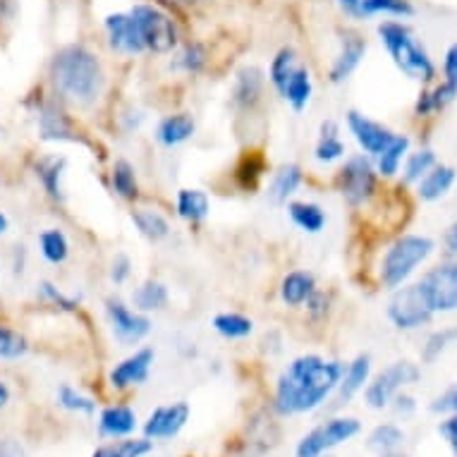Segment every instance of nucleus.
<instances>
[{
	"label": "nucleus",
	"instance_id": "3",
	"mask_svg": "<svg viewBox=\"0 0 457 457\" xmlns=\"http://www.w3.org/2000/svg\"><path fill=\"white\" fill-rule=\"evenodd\" d=\"M378 38L383 48L388 51L390 61L395 68L417 82H434L436 65L421 41L414 37V31L400 20H386L378 24Z\"/></svg>",
	"mask_w": 457,
	"mask_h": 457
},
{
	"label": "nucleus",
	"instance_id": "12",
	"mask_svg": "<svg viewBox=\"0 0 457 457\" xmlns=\"http://www.w3.org/2000/svg\"><path fill=\"white\" fill-rule=\"evenodd\" d=\"M104 34L105 44L111 48V53L120 55V58H137L144 55V41L139 37L135 20L129 15V10H115L104 17Z\"/></svg>",
	"mask_w": 457,
	"mask_h": 457
},
{
	"label": "nucleus",
	"instance_id": "5",
	"mask_svg": "<svg viewBox=\"0 0 457 457\" xmlns=\"http://www.w3.org/2000/svg\"><path fill=\"white\" fill-rule=\"evenodd\" d=\"M129 15H132L137 29H139L146 53L168 55V53H175V48L182 44L180 24L158 3H146V0L135 3L129 8Z\"/></svg>",
	"mask_w": 457,
	"mask_h": 457
},
{
	"label": "nucleus",
	"instance_id": "25",
	"mask_svg": "<svg viewBox=\"0 0 457 457\" xmlns=\"http://www.w3.org/2000/svg\"><path fill=\"white\" fill-rule=\"evenodd\" d=\"M457 180L455 168L450 165H438L436 163L420 182H417V195L421 202H438L443 196L448 195L453 185Z\"/></svg>",
	"mask_w": 457,
	"mask_h": 457
},
{
	"label": "nucleus",
	"instance_id": "37",
	"mask_svg": "<svg viewBox=\"0 0 457 457\" xmlns=\"http://www.w3.org/2000/svg\"><path fill=\"white\" fill-rule=\"evenodd\" d=\"M297 65H300V53L295 51L293 46H283V48H278V51L273 53L266 79H269V82L273 84V89L278 91L285 84V79L293 75Z\"/></svg>",
	"mask_w": 457,
	"mask_h": 457
},
{
	"label": "nucleus",
	"instance_id": "21",
	"mask_svg": "<svg viewBox=\"0 0 457 457\" xmlns=\"http://www.w3.org/2000/svg\"><path fill=\"white\" fill-rule=\"evenodd\" d=\"M137 431V412L129 405H108L98 414V434L111 441L128 438Z\"/></svg>",
	"mask_w": 457,
	"mask_h": 457
},
{
	"label": "nucleus",
	"instance_id": "17",
	"mask_svg": "<svg viewBox=\"0 0 457 457\" xmlns=\"http://www.w3.org/2000/svg\"><path fill=\"white\" fill-rule=\"evenodd\" d=\"M37 129L46 142H77L75 125L55 101H44L37 108Z\"/></svg>",
	"mask_w": 457,
	"mask_h": 457
},
{
	"label": "nucleus",
	"instance_id": "11",
	"mask_svg": "<svg viewBox=\"0 0 457 457\" xmlns=\"http://www.w3.org/2000/svg\"><path fill=\"white\" fill-rule=\"evenodd\" d=\"M105 316L111 323V330L115 340L122 347H135L151 333V319L142 312H137L122 302L120 297H108L105 300Z\"/></svg>",
	"mask_w": 457,
	"mask_h": 457
},
{
	"label": "nucleus",
	"instance_id": "4",
	"mask_svg": "<svg viewBox=\"0 0 457 457\" xmlns=\"http://www.w3.org/2000/svg\"><path fill=\"white\" fill-rule=\"evenodd\" d=\"M434 240H428L424 235H403L397 237L381 259L378 266V278L386 290H395L400 285L407 283V278L434 254Z\"/></svg>",
	"mask_w": 457,
	"mask_h": 457
},
{
	"label": "nucleus",
	"instance_id": "36",
	"mask_svg": "<svg viewBox=\"0 0 457 457\" xmlns=\"http://www.w3.org/2000/svg\"><path fill=\"white\" fill-rule=\"evenodd\" d=\"M213 330L218 336L225 337V340H242V337L252 336L254 330V321L245 314H237V312H223V314L213 316L211 321Z\"/></svg>",
	"mask_w": 457,
	"mask_h": 457
},
{
	"label": "nucleus",
	"instance_id": "55",
	"mask_svg": "<svg viewBox=\"0 0 457 457\" xmlns=\"http://www.w3.org/2000/svg\"><path fill=\"white\" fill-rule=\"evenodd\" d=\"M10 400H12V390L5 381H0V412L10 405Z\"/></svg>",
	"mask_w": 457,
	"mask_h": 457
},
{
	"label": "nucleus",
	"instance_id": "53",
	"mask_svg": "<svg viewBox=\"0 0 457 457\" xmlns=\"http://www.w3.org/2000/svg\"><path fill=\"white\" fill-rule=\"evenodd\" d=\"M390 405H393V410H395L397 414H403V417H407V414H412L414 410H417V405H414V397L405 395V393H403V395L397 393V395L390 400Z\"/></svg>",
	"mask_w": 457,
	"mask_h": 457
},
{
	"label": "nucleus",
	"instance_id": "6",
	"mask_svg": "<svg viewBox=\"0 0 457 457\" xmlns=\"http://www.w3.org/2000/svg\"><path fill=\"white\" fill-rule=\"evenodd\" d=\"M361 431L360 420L354 417H333V420L321 421L319 427H314L307 436H302V441L297 443L295 457H323L337 445L353 441L354 436Z\"/></svg>",
	"mask_w": 457,
	"mask_h": 457
},
{
	"label": "nucleus",
	"instance_id": "7",
	"mask_svg": "<svg viewBox=\"0 0 457 457\" xmlns=\"http://www.w3.org/2000/svg\"><path fill=\"white\" fill-rule=\"evenodd\" d=\"M421 378V369L410 360L393 361L390 367H386L381 374H376L371 381L367 383L364 390V403L371 410H386L390 405V400L407 386H412Z\"/></svg>",
	"mask_w": 457,
	"mask_h": 457
},
{
	"label": "nucleus",
	"instance_id": "45",
	"mask_svg": "<svg viewBox=\"0 0 457 457\" xmlns=\"http://www.w3.org/2000/svg\"><path fill=\"white\" fill-rule=\"evenodd\" d=\"M37 295L44 302L53 304L55 309H61V312H75L77 304H79V300L68 297V295L62 293L61 287L55 283H51V280H41V283L37 285Z\"/></svg>",
	"mask_w": 457,
	"mask_h": 457
},
{
	"label": "nucleus",
	"instance_id": "46",
	"mask_svg": "<svg viewBox=\"0 0 457 457\" xmlns=\"http://www.w3.org/2000/svg\"><path fill=\"white\" fill-rule=\"evenodd\" d=\"M453 340H457V330H436L424 345L421 360L434 361L436 357H441V353H445L448 345H453Z\"/></svg>",
	"mask_w": 457,
	"mask_h": 457
},
{
	"label": "nucleus",
	"instance_id": "42",
	"mask_svg": "<svg viewBox=\"0 0 457 457\" xmlns=\"http://www.w3.org/2000/svg\"><path fill=\"white\" fill-rule=\"evenodd\" d=\"M55 405L75 414H94L96 412V400L84 395L82 390H77L70 383H62L61 388L55 390Z\"/></svg>",
	"mask_w": 457,
	"mask_h": 457
},
{
	"label": "nucleus",
	"instance_id": "50",
	"mask_svg": "<svg viewBox=\"0 0 457 457\" xmlns=\"http://www.w3.org/2000/svg\"><path fill=\"white\" fill-rule=\"evenodd\" d=\"M438 434L445 438V443L453 450V455L457 457V412H453L445 421H441V427H438Z\"/></svg>",
	"mask_w": 457,
	"mask_h": 457
},
{
	"label": "nucleus",
	"instance_id": "44",
	"mask_svg": "<svg viewBox=\"0 0 457 457\" xmlns=\"http://www.w3.org/2000/svg\"><path fill=\"white\" fill-rule=\"evenodd\" d=\"M438 163L436 161V154L431 149H421V151H414V154H407L405 158V182H420L424 175Z\"/></svg>",
	"mask_w": 457,
	"mask_h": 457
},
{
	"label": "nucleus",
	"instance_id": "33",
	"mask_svg": "<svg viewBox=\"0 0 457 457\" xmlns=\"http://www.w3.org/2000/svg\"><path fill=\"white\" fill-rule=\"evenodd\" d=\"M209 65V48L202 41H185L175 48V68L185 75H199Z\"/></svg>",
	"mask_w": 457,
	"mask_h": 457
},
{
	"label": "nucleus",
	"instance_id": "29",
	"mask_svg": "<svg viewBox=\"0 0 457 457\" xmlns=\"http://www.w3.org/2000/svg\"><path fill=\"white\" fill-rule=\"evenodd\" d=\"M345 142L340 139V128L336 120H323L319 128V139L314 146V158L319 163H336L345 156Z\"/></svg>",
	"mask_w": 457,
	"mask_h": 457
},
{
	"label": "nucleus",
	"instance_id": "31",
	"mask_svg": "<svg viewBox=\"0 0 457 457\" xmlns=\"http://www.w3.org/2000/svg\"><path fill=\"white\" fill-rule=\"evenodd\" d=\"M132 223L139 230L144 240L161 242L170 235V223L168 218L156 209H135L132 211Z\"/></svg>",
	"mask_w": 457,
	"mask_h": 457
},
{
	"label": "nucleus",
	"instance_id": "59",
	"mask_svg": "<svg viewBox=\"0 0 457 457\" xmlns=\"http://www.w3.org/2000/svg\"><path fill=\"white\" fill-rule=\"evenodd\" d=\"M378 457H407L405 453H400V450H395V453H386V455H378Z\"/></svg>",
	"mask_w": 457,
	"mask_h": 457
},
{
	"label": "nucleus",
	"instance_id": "22",
	"mask_svg": "<svg viewBox=\"0 0 457 457\" xmlns=\"http://www.w3.org/2000/svg\"><path fill=\"white\" fill-rule=\"evenodd\" d=\"M278 96L283 98V101H287L290 104V108L293 111H304L309 105V101H312V96H314V79H312V70L304 65V62H300L297 68H295V72L287 79H285V84L278 89Z\"/></svg>",
	"mask_w": 457,
	"mask_h": 457
},
{
	"label": "nucleus",
	"instance_id": "15",
	"mask_svg": "<svg viewBox=\"0 0 457 457\" xmlns=\"http://www.w3.org/2000/svg\"><path fill=\"white\" fill-rule=\"evenodd\" d=\"M154 360H156L154 347H139V350H135L129 357H125V360L118 361L111 369L108 381H111V386L115 390H128L135 388V386H142L149 378Z\"/></svg>",
	"mask_w": 457,
	"mask_h": 457
},
{
	"label": "nucleus",
	"instance_id": "47",
	"mask_svg": "<svg viewBox=\"0 0 457 457\" xmlns=\"http://www.w3.org/2000/svg\"><path fill=\"white\" fill-rule=\"evenodd\" d=\"M132 276V262H129V256L118 254L112 259L111 263V280L115 285H125Z\"/></svg>",
	"mask_w": 457,
	"mask_h": 457
},
{
	"label": "nucleus",
	"instance_id": "43",
	"mask_svg": "<svg viewBox=\"0 0 457 457\" xmlns=\"http://www.w3.org/2000/svg\"><path fill=\"white\" fill-rule=\"evenodd\" d=\"M27 350H29V340L17 328L0 321V360H20L27 354Z\"/></svg>",
	"mask_w": 457,
	"mask_h": 457
},
{
	"label": "nucleus",
	"instance_id": "49",
	"mask_svg": "<svg viewBox=\"0 0 457 457\" xmlns=\"http://www.w3.org/2000/svg\"><path fill=\"white\" fill-rule=\"evenodd\" d=\"M328 304H330L328 295L316 287L314 295H312V297H309V300H307L309 314L314 316V319H323V316L328 314Z\"/></svg>",
	"mask_w": 457,
	"mask_h": 457
},
{
	"label": "nucleus",
	"instance_id": "2",
	"mask_svg": "<svg viewBox=\"0 0 457 457\" xmlns=\"http://www.w3.org/2000/svg\"><path fill=\"white\" fill-rule=\"evenodd\" d=\"M48 82L61 101L87 108L105 89V68L96 53L84 44H65L48 62Z\"/></svg>",
	"mask_w": 457,
	"mask_h": 457
},
{
	"label": "nucleus",
	"instance_id": "54",
	"mask_svg": "<svg viewBox=\"0 0 457 457\" xmlns=\"http://www.w3.org/2000/svg\"><path fill=\"white\" fill-rule=\"evenodd\" d=\"M360 3L361 0H336L337 8L343 10L347 17H354V20H357V12H360Z\"/></svg>",
	"mask_w": 457,
	"mask_h": 457
},
{
	"label": "nucleus",
	"instance_id": "30",
	"mask_svg": "<svg viewBox=\"0 0 457 457\" xmlns=\"http://www.w3.org/2000/svg\"><path fill=\"white\" fill-rule=\"evenodd\" d=\"M170 300V293H168V285L161 283V280H144L139 287L132 295V304H135L137 312L142 314H149V312H161L165 309Z\"/></svg>",
	"mask_w": 457,
	"mask_h": 457
},
{
	"label": "nucleus",
	"instance_id": "34",
	"mask_svg": "<svg viewBox=\"0 0 457 457\" xmlns=\"http://www.w3.org/2000/svg\"><path fill=\"white\" fill-rule=\"evenodd\" d=\"M38 252L48 263L61 266V263L68 262L70 256L68 235L62 233L61 228H46L44 233L38 235Z\"/></svg>",
	"mask_w": 457,
	"mask_h": 457
},
{
	"label": "nucleus",
	"instance_id": "52",
	"mask_svg": "<svg viewBox=\"0 0 457 457\" xmlns=\"http://www.w3.org/2000/svg\"><path fill=\"white\" fill-rule=\"evenodd\" d=\"M0 457H27V448L17 438L3 436L0 438Z\"/></svg>",
	"mask_w": 457,
	"mask_h": 457
},
{
	"label": "nucleus",
	"instance_id": "39",
	"mask_svg": "<svg viewBox=\"0 0 457 457\" xmlns=\"http://www.w3.org/2000/svg\"><path fill=\"white\" fill-rule=\"evenodd\" d=\"M111 185L115 195L122 196V199H128V202H135L137 196H139V182H137L135 165L129 163V161H125V158H118V161L112 163Z\"/></svg>",
	"mask_w": 457,
	"mask_h": 457
},
{
	"label": "nucleus",
	"instance_id": "19",
	"mask_svg": "<svg viewBox=\"0 0 457 457\" xmlns=\"http://www.w3.org/2000/svg\"><path fill=\"white\" fill-rule=\"evenodd\" d=\"M369 376H371V357L369 354H357L343 371V378L336 388V400L333 407H343L353 400L360 390L367 388Z\"/></svg>",
	"mask_w": 457,
	"mask_h": 457
},
{
	"label": "nucleus",
	"instance_id": "8",
	"mask_svg": "<svg viewBox=\"0 0 457 457\" xmlns=\"http://www.w3.org/2000/svg\"><path fill=\"white\" fill-rule=\"evenodd\" d=\"M337 192L343 195L350 206H361L364 202H369L376 192V168L374 163L369 161V156L364 154H357V156H350L343 163V168L337 170L336 175Z\"/></svg>",
	"mask_w": 457,
	"mask_h": 457
},
{
	"label": "nucleus",
	"instance_id": "1",
	"mask_svg": "<svg viewBox=\"0 0 457 457\" xmlns=\"http://www.w3.org/2000/svg\"><path fill=\"white\" fill-rule=\"evenodd\" d=\"M343 371V361L323 360L319 354H302L278 376L276 410L287 417L314 412L336 393Z\"/></svg>",
	"mask_w": 457,
	"mask_h": 457
},
{
	"label": "nucleus",
	"instance_id": "26",
	"mask_svg": "<svg viewBox=\"0 0 457 457\" xmlns=\"http://www.w3.org/2000/svg\"><path fill=\"white\" fill-rule=\"evenodd\" d=\"M304 182V173L297 163H283L278 168L269 185V199L273 204H287Z\"/></svg>",
	"mask_w": 457,
	"mask_h": 457
},
{
	"label": "nucleus",
	"instance_id": "16",
	"mask_svg": "<svg viewBox=\"0 0 457 457\" xmlns=\"http://www.w3.org/2000/svg\"><path fill=\"white\" fill-rule=\"evenodd\" d=\"M367 55V38L357 34V31H345L343 38H340V51L330 62L328 70V79L333 84H343L347 82L350 77L357 72V68L364 61Z\"/></svg>",
	"mask_w": 457,
	"mask_h": 457
},
{
	"label": "nucleus",
	"instance_id": "27",
	"mask_svg": "<svg viewBox=\"0 0 457 457\" xmlns=\"http://www.w3.org/2000/svg\"><path fill=\"white\" fill-rule=\"evenodd\" d=\"M287 216L302 233L307 235L323 233L326 223H328V213L314 202H290L287 204Z\"/></svg>",
	"mask_w": 457,
	"mask_h": 457
},
{
	"label": "nucleus",
	"instance_id": "14",
	"mask_svg": "<svg viewBox=\"0 0 457 457\" xmlns=\"http://www.w3.org/2000/svg\"><path fill=\"white\" fill-rule=\"evenodd\" d=\"M347 129H350V135L354 137V142L360 144V149L367 154V156H378L390 142H393V137L395 132L390 128H386L383 122L371 120L369 115L360 111H347L345 115Z\"/></svg>",
	"mask_w": 457,
	"mask_h": 457
},
{
	"label": "nucleus",
	"instance_id": "28",
	"mask_svg": "<svg viewBox=\"0 0 457 457\" xmlns=\"http://www.w3.org/2000/svg\"><path fill=\"white\" fill-rule=\"evenodd\" d=\"M175 211L189 223H202L211 216V199L204 189L185 187L175 195Z\"/></svg>",
	"mask_w": 457,
	"mask_h": 457
},
{
	"label": "nucleus",
	"instance_id": "40",
	"mask_svg": "<svg viewBox=\"0 0 457 457\" xmlns=\"http://www.w3.org/2000/svg\"><path fill=\"white\" fill-rule=\"evenodd\" d=\"M455 98V87H450L448 82H443L438 84V87H434V89L421 91L420 98H417V105H414V112H417L420 118H428V115H434V112L443 111L448 104H453Z\"/></svg>",
	"mask_w": 457,
	"mask_h": 457
},
{
	"label": "nucleus",
	"instance_id": "10",
	"mask_svg": "<svg viewBox=\"0 0 457 457\" xmlns=\"http://www.w3.org/2000/svg\"><path fill=\"white\" fill-rule=\"evenodd\" d=\"M434 312L424 300L420 285H400L388 302V319L397 330H417L434 319Z\"/></svg>",
	"mask_w": 457,
	"mask_h": 457
},
{
	"label": "nucleus",
	"instance_id": "38",
	"mask_svg": "<svg viewBox=\"0 0 457 457\" xmlns=\"http://www.w3.org/2000/svg\"><path fill=\"white\" fill-rule=\"evenodd\" d=\"M154 450V441L149 438H118V441L101 445L91 453V457H146Z\"/></svg>",
	"mask_w": 457,
	"mask_h": 457
},
{
	"label": "nucleus",
	"instance_id": "13",
	"mask_svg": "<svg viewBox=\"0 0 457 457\" xmlns=\"http://www.w3.org/2000/svg\"><path fill=\"white\" fill-rule=\"evenodd\" d=\"M189 414H192V410L182 400L156 407L144 421V438H149V441H170L187 427Z\"/></svg>",
	"mask_w": 457,
	"mask_h": 457
},
{
	"label": "nucleus",
	"instance_id": "23",
	"mask_svg": "<svg viewBox=\"0 0 457 457\" xmlns=\"http://www.w3.org/2000/svg\"><path fill=\"white\" fill-rule=\"evenodd\" d=\"M196 132V122L189 112H173V115H165L163 120L158 122L156 128V139L158 144H163L168 149L180 146V144L189 142Z\"/></svg>",
	"mask_w": 457,
	"mask_h": 457
},
{
	"label": "nucleus",
	"instance_id": "58",
	"mask_svg": "<svg viewBox=\"0 0 457 457\" xmlns=\"http://www.w3.org/2000/svg\"><path fill=\"white\" fill-rule=\"evenodd\" d=\"M8 230H10V218L0 211V237H3V235H8Z\"/></svg>",
	"mask_w": 457,
	"mask_h": 457
},
{
	"label": "nucleus",
	"instance_id": "32",
	"mask_svg": "<svg viewBox=\"0 0 457 457\" xmlns=\"http://www.w3.org/2000/svg\"><path fill=\"white\" fill-rule=\"evenodd\" d=\"M410 144H412L410 142V137H393V142L376 156V173H381L383 178H393V175H397V170L405 163L407 154H410Z\"/></svg>",
	"mask_w": 457,
	"mask_h": 457
},
{
	"label": "nucleus",
	"instance_id": "48",
	"mask_svg": "<svg viewBox=\"0 0 457 457\" xmlns=\"http://www.w3.org/2000/svg\"><path fill=\"white\" fill-rule=\"evenodd\" d=\"M443 77L450 87L457 89V44H453L445 51V58H443Z\"/></svg>",
	"mask_w": 457,
	"mask_h": 457
},
{
	"label": "nucleus",
	"instance_id": "24",
	"mask_svg": "<svg viewBox=\"0 0 457 457\" xmlns=\"http://www.w3.org/2000/svg\"><path fill=\"white\" fill-rule=\"evenodd\" d=\"M316 290V278L309 270H290L287 276L280 280V300L285 307H302L307 304V300L314 295Z\"/></svg>",
	"mask_w": 457,
	"mask_h": 457
},
{
	"label": "nucleus",
	"instance_id": "41",
	"mask_svg": "<svg viewBox=\"0 0 457 457\" xmlns=\"http://www.w3.org/2000/svg\"><path fill=\"white\" fill-rule=\"evenodd\" d=\"M405 443V431L397 424H378V427L369 434L367 448L376 455H386V453H395L400 445Z\"/></svg>",
	"mask_w": 457,
	"mask_h": 457
},
{
	"label": "nucleus",
	"instance_id": "56",
	"mask_svg": "<svg viewBox=\"0 0 457 457\" xmlns=\"http://www.w3.org/2000/svg\"><path fill=\"white\" fill-rule=\"evenodd\" d=\"M445 245H448V249L453 254H457V223L453 225L448 230V235H445Z\"/></svg>",
	"mask_w": 457,
	"mask_h": 457
},
{
	"label": "nucleus",
	"instance_id": "18",
	"mask_svg": "<svg viewBox=\"0 0 457 457\" xmlns=\"http://www.w3.org/2000/svg\"><path fill=\"white\" fill-rule=\"evenodd\" d=\"M266 75L256 65H245L237 70L233 87V104L237 111H254L262 104Z\"/></svg>",
	"mask_w": 457,
	"mask_h": 457
},
{
	"label": "nucleus",
	"instance_id": "9",
	"mask_svg": "<svg viewBox=\"0 0 457 457\" xmlns=\"http://www.w3.org/2000/svg\"><path fill=\"white\" fill-rule=\"evenodd\" d=\"M417 285L434 314L457 312V262L438 263L428 269Z\"/></svg>",
	"mask_w": 457,
	"mask_h": 457
},
{
	"label": "nucleus",
	"instance_id": "57",
	"mask_svg": "<svg viewBox=\"0 0 457 457\" xmlns=\"http://www.w3.org/2000/svg\"><path fill=\"white\" fill-rule=\"evenodd\" d=\"M170 5H178V8H195V5H202L206 0H168Z\"/></svg>",
	"mask_w": 457,
	"mask_h": 457
},
{
	"label": "nucleus",
	"instance_id": "51",
	"mask_svg": "<svg viewBox=\"0 0 457 457\" xmlns=\"http://www.w3.org/2000/svg\"><path fill=\"white\" fill-rule=\"evenodd\" d=\"M434 412H457V383L453 388H448L441 397H436V403L431 405Z\"/></svg>",
	"mask_w": 457,
	"mask_h": 457
},
{
	"label": "nucleus",
	"instance_id": "20",
	"mask_svg": "<svg viewBox=\"0 0 457 457\" xmlns=\"http://www.w3.org/2000/svg\"><path fill=\"white\" fill-rule=\"evenodd\" d=\"M65 170H68V161L62 156H55V154L34 161V178L53 202H65V189H62Z\"/></svg>",
	"mask_w": 457,
	"mask_h": 457
},
{
	"label": "nucleus",
	"instance_id": "35",
	"mask_svg": "<svg viewBox=\"0 0 457 457\" xmlns=\"http://www.w3.org/2000/svg\"><path fill=\"white\" fill-rule=\"evenodd\" d=\"M376 15L407 20V17L414 15V5L410 0H361L357 20H369V17Z\"/></svg>",
	"mask_w": 457,
	"mask_h": 457
}]
</instances>
